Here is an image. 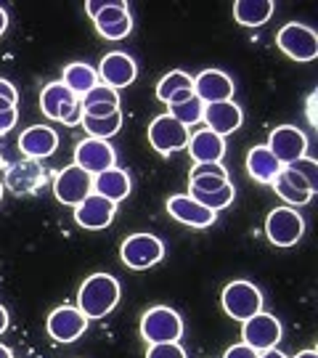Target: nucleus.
<instances>
[{"mask_svg": "<svg viewBox=\"0 0 318 358\" xmlns=\"http://www.w3.org/2000/svg\"><path fill=\"white\" fill-rule=\"evenodd\" d=\"M75 165L82 167L88 176H99L117 165L115 146H109V141L101 138H82L75 149Z\"/></svg>", "mask_w": 318, "mask_h": 358, "instance_id": "nucleus-13", "label": "nucleus"}, {"mask_svg": "<svg viewBox=\"0 0 318 358\" xmlns=\"http://www.w3.org/2000/svg\"><path fill=\"white\" fill-rule=\"evenodd\" d=\"M287 167L305 180L308 186H310V192L313 194L318 192V162L316 159H310V157H300V159H294L292 165H287Z\"/></svg>", "mask_w": 318, "mask_h": 358, "instance_id": "nucleus-33", "label": "nucleus"}, {"mask_svg": "<svg viewBox=\"0 0 318 358\" xmlns=\"http://www.w3.org/2000/svg\"><path fill=\"white\" fill-rule=\"evenodd\" d=\"M167 213H170V217H175L178 223L191 226V229H210L217 217V213L202 207L199 202H194L189 194L170 196V199H167Z\"/></svg>", "mask_w": 318, "mask_h": 358, "instance_id": "nucleus-17", "label": "nucleus"}, {"mask_svg": "<svg viewBox=\"0 0 318 358\" xmlns=\"http://www.w3.org/2000/svg\"><path fill=\"white\" fill-rule=\"evenodd\" d=\"M276 11L273 0H236L233 16L242 27H263Z\"/></svg>", "mask_w": 318, "mask_h": 358, "instance_id": "nucleus-26", "label": "nucleus"}, {"mask_svg": "<svg viewBox=\"0 0 318 358\" xmlns=\"http://www.w3.org/2000/svg\"><path fill=\"white\" fill-rule=\"evenodd\" d=\"M146 358H186V350L180 343H159V345H149Z\"/></svg>", "mask_w": 318, "mask_h": 358, "instance_id": "nucleus-34", "label": "nucleus"}, {"mask_svg": "<svg viewBox=\"0 0 318 358\" xmlns=\"http://www.w3.org/2000/svg\"><path fill=\"white\" fill-rule=\"evenodd\" d=\"M19 149L24 154L27 159H48L51 154H56L59 149V133L48 125H32V128H27L22 133V138H19Z\"/></svg>", "mask_w": 318, "mask_h": 358, "instance_id": "nucleus-20", "label": "nucleus"}, {"mask_svg": "<svg viewBox=\"0 0 318 358\" xmlns=\"http://www.w3.org/2000/svg\"><path fill=\"white\" fill-rule=\"evenodd\" d=\"M130 29H133V16H127V19H122V22H117L112 27H103V29H99V35L106 40H122L130 35Z\"/></svg>", "mask_w": 318, "mask_h": 358, "instance_id": "nucleus-35", "label": "nucleus"}, {"mask_svg": "<svg viewBox=\"0 0 318 358\" xmlns=\"http://www.w3.org/2000/svg\"><path fill=\"white\" fill-rule=\"evenodd\" d=\"M8 109H16L11 101H6V99H0V112H8Z\"/></svg>", "mask_w": 318, "mask_h": 358, "instance_id": "nucleus-46", "label": "nucleus"}, {"mask_svg": "<svg viewBox=\"0 0 318 358\" xmlns=\"http://www.w3.org/2000/svg\"><path fill=\"white\" fill-rule=\"evenodd\" d=\"M257 358H287V356H284L281 350H276V348H270V350H263Z\"/></svg>", "mask_w": 318, "mask_h": 358, "instance_id": "nucleus-42", "label": "nucleus"}, {"mask_svg": "<svg viewBox=\"0 0 318 358\" xmlns=\"http://www.w3.org/2000/svg\"><path fill=\"white\" fill-rule=\"evenodd\" d=\"M220 303H223V310L229 313L231 319L247 321L252 319L254 313L263 310V294L252 282H231L223 289Z\"/></svg>", "mask_w": 318, "mask_h": 358, "instance_id": "nucleus-7", "label": "nucleus"}, {"mask_svg": "<svg viewBox=\"0 0 318 358\" xmlns=\"http://www.w3.org/2000/svg\"><path fill=\"white\" fill-rule=\"evenodd\" d=\"M6 27H8V13H6V8H0V35L6 32Z\"/></svg>", "mask_w": 318, "mask_h": 358, "instance_id": "nucleus-43", "label": "nucleus"}, {"mask_svg": "<svg viewBox=\"0 0 318 358\" xmlns=\"http://www.w3.org/2000/svg\"><path fill=\"white\" fill-rule=\"evenodd\" d=\"M242 109H239V103L233 101H217V103H207L204 106V115H202V122L207 130H212L215 136L220 138H226L231 136L233 130L242 128Z\"/></svg>", "mask_w": 318, "mask_h": 358, "instance_id": "nucleus-18", "label": "nucleus"}, {"mask_svg": "<svg viewBox=\"0 0 318 358\" xmlns=\"http://www.w3.org/2000/svg\"><path fill=\"white\" fill-rule=\"evenodd\" d=\"M167 115L173 117V120H178L183 128H189V125H196V122H202V115H204V103L196 99V96H191L189 101L183 103H175V106H170V112Z\"/></svg>", "mask_w": 318, "mask_h": 358, "instance_id": "nucleus-31", "label": "nucleus"}, {"mask_svg": "<svg viewBox=\"0 0 318 358\" xmlns=\"http://www.w3.org/2000/svg\"><path fill=\"white\" fill-rule=\"evenodd\" d=\"M260 353L257 350H252L250 345H244V343H239V345H231L226 353H223V358H257Z\"/></svg>", "mask_w": 318, "mask_h": 358, "instance_id": "nucleus-37", "label": "nucleus"}, {"mask_svg": "<svg viewBox=\"0 0 318 358\" xmlns=\"http://www.w3.org/2000/svg\"><path fill=\"white\" fill-rule=\"evenodd\" d=\"M45 329H48V334L56 343L69 345V343H75V340H80L85 334L88 319L80 313L77 306H59L51 310V316L45 321Z\"/></svg>", "mask_w": 318, "mask_h": 358, "instance_id": "nucleus-11", "label": "nucleus"}, {"mask_svg": "<svg viewBox=\"0 0 318 358\" xmlns=\"http://www.w3.org/2000/svg\"><path fill=\"white\" fill-rule=\"evenodd\" d=\"M101 6H103V3H93V0H88V3H85V11L90 13V19H93L96 13L101 11Z\"/></svg>", "mask_w": 318, "mask_h": 358, "instance_id": "nucleus-41", "label": "nucleus"}, {"mask_svg": "<svg viewBox=\"0 0 318 358\" xmlns=\"http://www.w3.org/2000/svg\"><path fill=\"white\" fill-rule=\"evenodd\" d=\"M130 176H127L122 167H109L99 176H93V194H99L109 202H122L130 194Z\"/></svg>", "mask_w": 318, "mask_h": 358, "instance_id": "nucleus-23", "label": "nucleus"}, {"mask_svg": "<svg viewBox=\"0 0 318 358\" xmlns=\"http://www.w3.org/2000/svg\"><path fill=\"white\" fill-rule=\"evenodd\" d=\"M0 165H3V157H0Z\"/></svg>", "mask_w": 318, "mask_h": 358, "instance_id": "nucleus-48", "label": "nucleus"}, {"mask_svg": "<svg viewBox=\"0 0 318 358\" xmlns=\"http://www.w3.org/2000/svg\"><path fill=\"white\" fill-rule=\"evenodd\" d=\"M247 173L257 183H273L276 176L281 173V162L268 152V146H254L247 154Z\"/></svg>", "mask_w": 318, "mask_h": 358, "instance_id": "nucleus-25", "label": "nucleus"}, {"mask_svg": "<svg viewBox=\"0 0 318 358\" xmlns=\"http://www.w3.org/2000/svg\"><path fill=\"white\" fill-rule=\"evenodd\" d=\"M276 45L294 62H313L318 56V35L310 27L297 24V22L281 27L276 35Z\"/></svg>", "mask_w": 318, "mask_h": 358, "instance_id": "nucleus-6", "label": "nucleus"}, {"mask_svg": "<svg viewBox=\"0 0 318 358\" xmlns=\"http://www.w3.org/2000/svg\"><path fill=\"white\" fill-rule=\"evenodd\" d=\"M186 149L191 152V159L196 165H202V162H220L226 157V141L207 128L191 133Z\"/></svg>", "mask_w": 318, "mask_h": 358, "instance_id": "nucleus-21", "label": "nucleus"}, {"mask_svg": "<svg viewBox=\"0 0 318 358\" xmlns=\"http://www.w3.org/2000/svg\"><path fill=\"white\" fill-rule=\"evenodd\" d=\"M62 83L75 93L77 99H82L93 85H99V75H96V69L90 64H85V62H72V64L64 66Z\"/></svg>", "mask_w": 318, "mask_h": 358, "instance_id": "nucleus-27", "label": "nucleus"}, {"mask_svg": "<svg viewBox=\"0 0 318 358\" xmlns=\"http://www.w3.org/2000/svg\"><path fill=\"white\" fill-rule=\"evenodd\" d=\"M279 340H281V324L276 316L260 310V313H254L252 319L242 321V343L250 345L252 350H257V353L276 348Z\"/></svg>", "mask_w": 318, "mask_h": 358, "instance_id": "nucleus-10", "label": "nucleus"}, {"mask_svg": "<svg viewBox=\"0 0 318 358\" xmlns=\"http://www.w3.org/2000/svg\"><path fill=\"white\" fill-rule=\"evenodd\" d=\"M53 194L66 207H77L88 194H93V176H88L82 167L69 165L53 178Z\"/></svg>", "mask_w": 318, "mask_h": 358, "instance_id": "nucleus-9", "label": "nucleus"}, {"mask_svg": "<svg viewBox=\"0 0 318 358\" xmlns=\"http://www.w3.org/2000/svg\"><path fill=\"white\" fill-rule=\"evenodd\" d=\"M0 358H13L11 348H6V345H3V343H0Z\"/></svg>", "mask_w": 318, "mask_h": 358, "instance_id": "nucleus-44", "label": "nucleus"}, {"mask_svg": "<svg viewBox=\"0 0 318 358\" xmlns=\"http://www.w3.org/2000/svg\"><path fill=\"white\" fill-rule=\"evenodd\" d=\"M96 75L101 77V85L120 90V88H127V85L136 80L138 66H136V62H133L127 53L112 51L101 59V64H99V72H96Z\"/></svg>", "mask_w": 318, "mask_h": 358, "instance_id": "nucleus-15", "label": "nucleus"}, {"mask_svg": "<svg viewBox=\"0 0 318 358\" xmlns=\"http://www.w3.org/2000/svg\"><path fill=\"white\" fill-rule=\"evenodd\" d=\"M140 334L149 345H159V343H178L183 337V319L173 308L154 306L143 313L140 319Z\"/></svg>", "mask_w": 318, "mask_h": 358, "instance_id": "nucleus-3", "label": "nucleus"}, {"mask_svg": "<svg viewBox=\"0 0 318 358\" xmlns=\"http://www.w3.org/2000/svg\"><path fill=\"white\" fill-rule=\"evenodd\" d=\"M19 122V109H8V112H0V136H6L8 130Z\"/></svg>", "mask_w": 318, "mask_h": 358, "instance_id": "nucleus-38", "label": "nucleus"}, {"mask_svg": "<svg viewBox=\"0 0 318 358\" xmlns=\"http://www.w3.org/2000/svg\"><path fill=\"white\" fill-rule=\"evenodd\" d=\"M8 329V310L0 306V334Z\"/></svg>", "mask_w": 318, "mask_h": 358, "instance_id": "nucleus-40", "label": "nucleus"}, {"mask_svg": "<svg viewBox=\"0 0 318 358\" xmlns=\"http://www.w3.org/2000/svg\"><path fill=\"white\" fill-rule=\"evenodd\" d=\"M294 358H318L316 350H303V353H297Z\"/></svg>", "mask_w": 318, "mask_h": 358, "instance_id": "nucleus-45", "label": "nucleus"}, {"mask_svg": "<svg viewBox=\"0 0 318 358\" xmlns=\"http://www.w3.org/2000/svg\"><path fill=\"white\" fill-rule=\"evenodd\" d=\"M0 99L11 101L13 106H16V101H19V93H16V88H13L8 80H3V77H0Z\"/></svg>", "mask_w": 318, "mask_h": 358, "instance_id": "nucleus-39", "label": "nucleus"}, {"mask_svg": "<svg viewBox=\"0 0 318 358\" xmlns=\"http://www.w3.org/2000/svg\"><path fill=\"white\" fill-rule=\"evenodd\" d=\"M268 152L273 154L281 162V167L292 165L294 159L308 157V138L305 133L294 125H279L276 130H270L268 138Z\"/></svg>", "mask_w": 318, "mask_h": 358, "instance_id": "nucleus-12", "label": "nucleus"}, {"mask_svg": "<svg viewBox=\"0 0 318 358\" xmlns=\"http://www.w3.org/2000/svg\"><path fill=\"white\" fill-rule=\"evenodd\" d=\"M40 112L53 120V122H64V125H80L82 120V106L72 90L59 83H48L43 93H40Z\"/></svg>", "mask_w": 318, "mask_h": 358, "instance_id": "nucleus-2", "label": "nucleus"}, {"mask_svg": "<svg viewBox=\"0 0 318 358\" xmlns=\"http://www.w3.org/2000/svg\"><path fill=\"white\" fill-rule=\"evenodd\" d=\"M0 199H3V183H0Z\"/></svg>", "mask_w": 318, "mask_h": 358, "instance_id": "nucleus-47", "label": "nucleus"}, {"mask_svg": "<svg viewBox=\"0 0 318 358\" xmlns=\"http://www.w3.org/2000/svg\"><path fill=\"white\" fill-rule=\"evenodd\" d=\"M266 234L276 247H294L305 234V220L294 207H276L266 217Z\"/></svg>", "mask_w": 318, "mask_h": 358, "instance_id": "nucleus-5", "label": "nucleus"}, {"mask_svg": "<svg viewBox=\"0 0 318 358\" xmlns=\"http://www.w3.org/2000/svg\"><path fill=\"white\" fill-rule=\"evenodd\" d=\"M120 303V282L109 273H93L80 284L77 308L85 319H103Z\"/></svg>", "mask_w": 318, "mask_h": 358, "instance_id": "nucleus-1", "label": "nucleus"}, {"mask_svg": "<svg viewBox=\"0 0 318 358\" xmlns=\"http://www.w3.org/2000/svg\"><path fill=\"white\" fill-rule=\"evenodd\" d=\"M127 16H130L127 3H106V0H103L101 11L93 16V24H96V29H103V27H112V24H117V22H122Z\"/></svg>", "mask_w": 318, "mask_h": 358, "instance_id": "nucleus-32", "label": "nucleus"}, {"mask_svg": "<svg viewBox=\"0 0 318 358\" xmlns=\"http://www.w3.org/2000/svg\"><path fill=\"white\" fill-rule=\"evenodd\" d=\"M189 128H183L178 120H173L170 115L154 117L149 125V143L154 146V152H159L162 157L183 152L189 146Z\"/></svg>", "mask_w": 318, "mask_h": 358, "instance_id": "nucleus-8", "label": "nucleus"}, {"mask_svg": "<svg viewBox=\"0 0 318 358\" xmlns=\"http://www.w3.org/2000/svg\"><path fill=\"white\" fill-rule=\"evenodd\" d=\"M189 88H194V77L186 75V72H180V69H173V72H167V75L157 83V99L167 103V99H170L173 93L189 90Z\"/></svg>", "mask_w": 318, "mask_h": 358, "instance_id": "nucleus-30", "label": "nucleus"}, {"mask_svg": "<svg viewBox=\"0 0 318 358\" xmlns=\"http://www.w3.org/2000/svg\"><path fill=\"white\" fill-rule=\"evenodd\" d=\"M80 125L85 128L88 138L109 141V138L117 136L120 128H122V112H115V115H109V117H82Z\"/></svg>", "mask_w": 318, "mask_h": 358, "instance_id": "nucleus-28", "label": "nucleus"}, {"mask_svg": "<svg viewBox=\"0 0 318 358\" xmlns=\"http://www.w3.org/2000/svg\"><path fill=\"white\" fill-rule=\"evenodd\" d=\"M233 80L220 69H204L199 77H194V96L207 106L217 101H233Z\"/></svg>", "mask_w": 318, "mask_h": 358, "instance_id": "nucleus-16", "label": "nucleus"}, {"mask_svg": "<svg viewBox=\"0 0 318 358\" xmlns=\"http://www.w3.org/2000/svg\"><path fill=\"white\" fill-rule=\"evenodd\" d=\"M270 186H273L276 194L287 202V207H303L313 199L310 186H308L305 180L300 178L297 173H292L289 167H281V173L276 176V180H273Z\"/></svg>", "mask_w": 318, "mask_h": 358, "instance_id": "nucleus-22", "label": "nucleus"}, {"mask_svg": "<svg viewBox=\"0 0 318 358\" xmlns=\"http://www.w3.org/2000/svg\"><path fill=\"white\" fill-rule=\"evenodd\" d=\"M199 176H212V178H229V170L220 162H202V165L191 167L189 178H199Z\"/></svg>", "mask_w": 318, "mask_h": 358, "instance_id": "nucleus-36", "label": "nucleus"}, {"mask_svg": "<svg viewBox=\"0 0 318 358\" xmlns=\"http://www.w3.org/2000/svg\"><path fill=\"white\" fill-rule=\"evenodd\" d=\"M80 106H82V117H109L120 112V93L99 83L80 99Z\"/></svg>", "mask_w": 318, "mask_h": 358, "instance_id": "nucleus-24", "label": "nucleus"}, {"mask_svg": "<svg viewBox=\"0 0 318 358\" xmlns=\"http://www.w3.org/2000/svg\"><path fill=\"white\" fill-rule=\"evenodd\" d=\"M117 215V205L103 199L99 194H88L80 205L75 207V223L85 231H101L106 226H112V220Z\"/></svg>", "mask_w": 318, "mask_h": 358, "instance_id": "nucleus-14", "label": "nucleus"}, {"mask_svg": "<svg viewBox=\"0 0 318 358\" xmlns=\"http://www.w3.org/2000/svg\"><path fill=\"white\" fill-rule=\"evenodd\" d=\"M120 257H122V263L127 268L149 271L165 257V244L154 234H133L120 247Z\"/></svg>", "mask_w": 318, "mask_h": 358, "instance_id": "nucleus-4", "label": "nucleus"}, {"mask_svg": "<svg viewBox=\"0 0 318 358\" xmlns=\"http://www.w3.org/2000/svg\"><path fill=\"white\" fill-rule=\"evenodd\" d=\"M189 196L194 202H199L202 207H207V210L217 213V210H223V207H229L233 202V186H231L229 180L226 186H220L215 192H189Z\"/></svg>", "mask_w": 318, "mask_h": 358, "instance_id": "nucleus-29", "label": "nucleus"}, {"mask_svg": "<svg viewBox=\"0 0 318 358\" xmlns=\"http://www.w3.org/2000/svg\"><path fill=\"white\" fill-rule=\"evenodd\" d=\"M45 183V170L35 159H22L13 167H8L6 180H3V189H11L16 196L22 194H35Z\"/></svg>", "mask_w": 318, "mask_h": 358, "instance_id": "nucleus-19", "label": "nucleus"}]
</instances>
